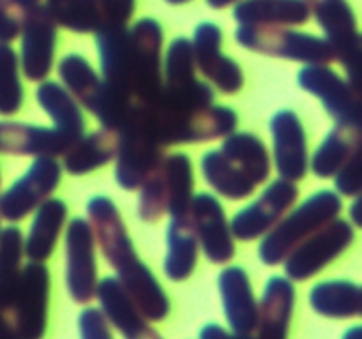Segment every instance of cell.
<instances>
[{
  "label": "cell",
  "mask_w": 362,
  "mask_h": 339,
  "mask_svg": "<svg viewBox=\"0 0 362 339\" xmlns=\"http://www.w3.org/2000/svg\"><path fill=\"white\" fill-rule=\"evenodd\" d=\"M87 218L103 258L115 268V278L131 302L147 320H165L170 314L168 295L154 272L138 258L115 201L95 194L87 201Z\"/></svg>",
  "instance_id": "obj_1"
},
{
  "label": "cell",
  "mask_w": 362,
  "mask_h": 339,
  "mask_svg": "<svg viewBox=\"0 0 362 339\" xmlns=\"http://www.w3.org/2000/svg\"><path fill=\"white\" fill-rule=\"evenodd\" d=\"M204 180L232 201L247 200L271 177V154L264 141L247 131H233L223 138L219 148L202 155Z\"/></svg>",
  "instance_id": "obj_2"
},
{
  "label": "cell",
  "mask_w": 362,
  "mask_h": 339,
  "mask_svg": "<svg viewBox=\"0 0 362 339\" xmlns=\"http://www.w3.org/2000/svg\"><path fill=\"white\" fill-rule=\"evenodd\" d=\"M343 210V200L336 191L320 189L308 196L296 208H290L281 221L269 233L262 237L258 246V258L267 267L283 263L285 258L300 242L324 228L332 219L339 218Z\"/></svg>",
  "instance_id": "obj_3"
},
{
  "label": "cell",
  "mask_w": 362,
  "mask_h": 339,
  "mask_svg": "<svg viewBox=\"0 0 362 339\" xmlns=\"http://www.w3.org/2000/svg\"><path fill=\"white\" fill-rule=\"evenodd\" d=\"M235 41L250 52L262 53L276 59L292 60L308 64L329 66L334 62V49L327 39L310 32L292 30L286 27H255V25H239L233 32Z\"/></svg>",
  "instance_id": "obj_4"
},
{
  "label": "cell",
  "mask_w": 362,
  "mask_h": 339,
  "mask_svg": "<svg viewBox=\"0 0 362 339\" xmlns=\"http://www.w3.org/2000/svg\"><path fill=\"white\" fill-rule=\"evenodd\" d=\"M49 270L45 261L21 265L2 313L20 339H42L48 327Z\"/></svg>",
  "instance_id": "obj_5"
},
{
  "label": "cell",
  "mask_w": 362,
  "mask_h": 339,
  "mask_svg": "<svg viewBox=\"0 0 362 339\" xmlns=\"http://www.w3.org/2000/svg\"><path fill=\"white\" fill-rule=\"evenodd\" d=\"M138 117L148 129V133L165 148L172 147V145L221 140L237 131V126H239V115L235 109L230 106L216 105V102L207 109L191 113L182 119L168 120V122H156L147 115L144 106L138 105Z\"/></svg>",
  "instance_id": "obj_6"
},
{
  "label": "cell",
  "mask_w": 362,
  "mask_h": 339,
  "mask_svg": "<svg viewBox=\"0 0 362 339\" xmlns=\"http://www.w3.org/2000/svg\"><path fill=\"white\" fill-rule=\"evenodd\" d=\"M163 27L141 18L129 27L131 90L136 105H151L163 88Z\"/></svg>",
  "instance_id": "obj_7"
},
{
  "label": "cell",
  "mask_w": 362,
  "mask_h": 339,
  "mask_svg": "<svg viewBox=\"0 0 362 339\" xmlns=\"http://www.w3.org/2000/svg\"><path fill=\"white\" fill-rule=\"evenodd\" d=\"M165 147L148 133L134 106L126 126L119 131L115 154V180L120 189L136 191L165 157Z\"/></svg>",
  "instance_id": "obj_8"
},
{
  "label": "cell",
  "mask_w": 362,
  "mask_h": 339,
  "mask_svg": "<svg viewBox=\"0 0 362 339\" xmlns=\"http://www.w3.org/2000/svg\"><path fill=\"white\" fill-rule=\"evenodd\" d=\"M324 37L334 49L336 60L346 71V80L359 88L362 37L352 6L346 0H304Z\"/></svg>",
  "instance_id": "obj_9"
},
{
  "label": "cell",
  "mask_w": 362,
  "mask_h": 339,
  "mask_svg": "<svg viewBox=\"0 0 362 339\" xmlns=\"http://www.w3.org/2000/svg\"><path fill=\"white\" fill-rule=\"evenodd\" d=\"M356 239V228L346 219L336 218L300 242L285 258V274L290 281H308L322 268L341 256Z\"/></svg>",
  "instance_id": "obj_10"
},
{
  "label": "cell",
  "mask_w": 362,
  "mask_h": 339,
  "mask_svg": "<svg viewBox=\"0 0 362 339\" xmlns=\"http://www.w3.org/2000/svg\"><path fill=\"white\" fill-rule=\"evenodd\" d=\"M62 165L53 157H34L27 172L0 194V219L20 222L59 187Z\"/></svg>",
  "instance_id": "obj_11"
},
{
  "label": "cell",
  "mask_w": 362,
  "mask_h": 339,
  "mask_svg": "<svg viewBox=\"0 0 362 339\" xmlns=\"http://www.w3.org/2000/svg\"><path fill=\"white\" fill-rule=\"evenodd\" d=\"M66 254V286L69 297L76 304H88L95 299L98 290V261L95 239L85 218H73L66 228L64 240Z\"/></svg>",
  "instance_id": "obj_12"
},
{
  "label": "cell",
  "mask_w": 362,
  "mask_h": 339,
  "mask_svg": "<svg viewBox=\"0 0 362 339\" xmlns=\"http://www.w3.org/2000/svg\"><path fill=\"white\" fill-rule=\"evenodd\" d=\"M297 200H299V187L296 182H290L281 177L272 180L257 200L233 215L230 221L232 235L240 242L262 239L281 221L290 208H293Z\"/></svg>",
  "instance_id": "obj_13"
},
{
  "label": "cell",
  "mask_w": 362,
  "mask_h": 339,
  "mask_svg": "<svg viewBox=\"0 0 362 339\" xmlns=\"http://www.w3.org/2000/svg\"><path fill=\"white\" fill-rule=\"evenodd\" d=\"M297 83L308 94L315 95L336 124L361 126V95L346 78L329 66L308 64L297 73Z\"/></svg>",
  "instance_id": "obj_14"
},
{
  "label": "cell",
  "mask_w": 362,
  "mask_h": 339,
  "mask_svg": "<svg viewBox=\"0 0 362 339\" xmlns=\"http://www.w3.org/2000/svg\"><path fill=\"white\" fill-rule=\"evenodd\" d=\"M223 32L212 21L197 25L191 39L194 66L221 94L235 95L244 87V73L239 62L221 52Z\"/></svg>",
  "instance_id": "obj_15"
},
{
  "label": "cell",
  "mask_w": 362,
  "mask_h": 339,
  "mask_svg": "<svg viewBox=\"0 0 362 339\" xmlns=\"http://www.w3.org/2000/svg\"><path fill=\"white\" fill-rule=\"evenodd\" d=\"M189 219L198 247L211 263L225 265L235 256L230 221L225 214V207L214 194H194L189 205Z\"/></svg>",
  "instance_id": "obj_16"
},
{
  "label": "cell",
  "mask_w": 362,
  "mask_h": 339,
  "mask_svg": "<svg viewBox=\"0 0 362 339\" xmlns=\"http://www.w3.org/2000/svg\"><path fill=\"white\" fill-rule=\"evenodd\" d=\"M78 136L60 127L0 120V154L30 157H64Z\"/></svg>",
  "instance_id": "obj_17"
},
{
  "label": "cell",
  "mask_w": 362,
  "mask_h": 339,
  "mask_svg": "<svg viewBox=\"0 0 362 339\" xmlns=\"http://www.w3.org/2000/svg\"><path fill=\"white\" fill-rule=\"evenodd\" d=\"M20 44V67L32 83L45 81L53 69L57 46V23L49 16L45 4L35 7L23 21Z\"/></svg>",
  "instance_id": "obj_18"
},
{
  "label": "cell",
  "mask_w": 362,
  "mask_h": 339,
  "mask_svg": "<svg viewBox=\"0 0 362 339\" xmlns=\"http://www.w3.org/2000/svg\"><path fill=\"white\" fill-rule=\"evenodd\" d=\"M269 127L272 157L279 177L290 182H299L310 172L308 136L299 115L293 109H279L272 115Z\"/></svg>",
  "instance_id": "obj_19"
},
{
  "label": "cell",
  "mask_w": 362,
  "mask_h": 339,
  "mask_svg": "<svg viewBox=\"0 0 362 339\" xmlns=\"http://www.w3.org/2000/svg\"><path fill=\"white\" fill-rule=\"evenodd\" d=\"M95 299L99 300L101 313L106 320L124 335V339H163L131 302L115 275H106L98 281Z\"/></svg>",
  "instance_id": "obj_20"
},
{
  "label": "cell",
  "mask_w": 362,
  "mask_h": 339,
  "mask_svg": "<svg viewBox=\"0 0 362 339\" xmlns=\"http://www.w3.org/2000/svg\"><path fill=\"white\" fill-rule=\"evenodd\" d=\"M223 311L232 332L253 334L258 321V300L247 272L239 265L226 267L218 275Z\"/></svg>",
  "instance_id": "obj_21"
},
{
  "label": "cell",
  "mask_w": 362,
  "mask_h": 339,
  "mask_svg": "<svg viewBox=\"0 0 362 339\" xmlns=\"http://www.w3.org/2000/svg\"><path fill=\"white\" fill-rule=\"evenodd\" d=\"M296 307V285L285 275H271L258 302L257 338L288 339L290 321Z\"/></svg>",
  "instance_id": "obj_22"
},
{
  "label": "cell",
  "mask_w": 362,
  "mask_h": 339,
  "mask_svg": "<svg viewBox=\"0 0 362 339\" xmlns=\"http://www.w3.org/2000/svg\"><path fill=\"white\" fill-rule=\"evenodd\" d=\"M233 20L255 27H293L310 21V7L304 0H239Z\"/></svg>",
  "instance_id": "obj_23"
},
{
  "label": "cell",
  "mask_w": 362,
  "mask_h": 339,
  "mask_svg": "<svg viewBox=\"0 0 362 339\" xmlns=\"http://www.w3.org/2000/svg\"><path fill=\"white\" fill-rule=\"evenodd\" d=\"M198 240L189 214L170 218L166 228V254L163 260L165 275L173 282L186 281L198 263Z\"/></svg>",
  "instance_id": "obj_24"
},
{
  "label": "cell",
  "mask_w": 362,
  "mask_h": 339,
  "mask_svg": "<svg viewBox=\"0 0 362 339\" xmlns=\"http://www.w3.org/2000/svg\"><path fill=\"white\" fill-rule=\"evenodd\" d=\"M34 212V219L25 239V256H28L30 261H46L55 253L69 208L66 201L59 198H48Z\"/></svg>",
  "instance_id": "obj_25"
},
{
  "label": "cell",
  "mask_w": 362,
  "mask_h": 339,
  "mask_svg": "<svg viewBox=\"0 0 362 339\" xmlns=\"http://www.w3.org/2000/svg\"><path fill=\"white\" fill-rule=\"evenodd\" d=\"M361 150V126L336 124L310 157V170L317 179H332L341 166Z\"/></svg>",
  "instance_id": "obj_26"
},
{
  "label": "cell",
  "mask_w": 362,
  "mask_h": 339,
  "mask_svg": "<svg viewBox=\"0 0 362 339\" xmlns=\"http://www.w3.org/2000/svg\"><path fill=\"white\" fill-rule=\"evenodd\" d=\"M119 147V133L101 127L94 133L83 134L69 148L62 161V170L69 175L81 177L103 168L115 159Z\"/></svg>",
  "instance_id": "obj_27"
},
{
  "label": "cell",
  "mask_w": 362,
  "mask_h": 339,
  "mask_svg": "<svg viewBox=\"0 0 362 339\" xmlns=\"http://www.w3.org/2000/svg\"><path fill=\"white\" fill-rule=\"evenodd\" d=\"M310 306L320 316L332 320L359 318L362 311L361 286L346 279H329L310 290Z\"/></svg>",
  "instance_id": "obj_28"
},
{
  "label": "cell",
  "mask_w": 362,
  "mask_h": 339,
  "mask_svg": "<svg viewBox=\"0 0 362 339\" xmlns=\"http://www.w3.org/2000/svg\"><path fill=\"white\" fill-rule=\"evenodd\" d=\"M62 87L73 95L74 101L94 115L103 92V80L92 64L80 53L62 56L57 66Z\"/></svg>",
  "instance_id": "obj_29"
},
{
  "label": "cell",
  "mask_w": 362,
  "mask_h": 339,
  "mask_svg": "<svg viewBox=\"0 0 362 339\" xmlns=\"http://www.w3.org/2000/svg\"><path fill=\"white\" fill-rule=\"evenodd\" d=\"M35 101L53 120V126L69 131L74 136L85 134V117L73 95L57 81H41L35 90Z\"/></svg>",
  "instance_id": "obj_30"
},
{
  "label": "cell",
  "mask_w": 362,
  "mask_h": 339,
  "mask_svg": "<svg viewBox=\"0 0 362 339\" xmlns=\"http://www.w3.org/2000/svg\"><path fill=\"white\" fill-rule=\"evenodd\" d=\"M161 168L165 173L166 187H168V214L166 215L173 218V215L189 214V205L194 196V173L189 155L184 152L165 155Z\"/></svg>",
  "instance_id": "obj_31"
},
{
  "label": "cell",
  "mask_w": 362,
  "mask_h": 339,
  "mask_svg": "<svg viewBox=\"0 0 362 339\" xmlns=\"http://www.w3.org/2000/svg\"><path fill=\"white\" fill-rule=\"evenodd\" d=\"M45 7L57 27L74 34H94L103 23L98 0H46Z\"/></svg>",
  "instance_id": "obj_32"
},
{
  "label": "cell",
  "mask_w": 362,
  "mask_h": 339,
  "mask_svg": "<svg viewBox=\"0 0 362 339\" xmlns=\"http://www.w3.org/2000/svg\"><path fill=\"white\" fill-rule=\"evenodd\" d=\"M25 254L23 233L11 225L0 230V311L6 307L9 293L21 270Z\"/></svg>",
  "instance_id": "obj_33"
},
{
  "label": "cell",
  "mask_w": 362,
  "mask_h": 339,
  "mask_svg": "<svg viewBox=\"0 0 362 339\" xmlns=\"http://www.w3.org/2000/svg\"><path fill=\"white\" fill-rule=\"evenodd\" d=\"M23 95L16 49L0 42V115H16L23 106Z\"/></svg>",
  "instance_id": "obj_34"
},
{
  "label": "cell",
  "mask_w": 362,
  "mask_h": 339,
  "mask_svg": "<svg viewBox=\"0 0 362 339\" xmlns=\"http://www.w3.org/2000/svg\"><path fill=\"white\" fill-rule=\"evenodd\" d=\"M41 0H4L0 7V42H11L20 37L23 21Z\"/></svg>",
  "instance_id": "obj_35"
},
{
  "label": "cell",
  "mask_w": 362,
  "mask_h": 339,
  "mask_svg": "<svg viewBox=\"0 0 362 339\" xmlns=\"http://www.w3.org/2000/svg\"><path fill=\"white\" fill-rule=\"evenodd\" d=\"M336 193L339 196L356 198L361 194V150L354 154L345 165L341 166L334 177Z\"/></svg>",
  "instance_id": "obj_36"
},
{
  "label": "cell",
  "mask_w": 362,
  "mask_h": 339,
  "mask_svg": "<svg viewBox=\"0 0 362 339\" xmlns=\"http://www.w3.org/2000/svg\"><path fill=\"white\" fill-rule=\"evenodd\" d=\"M78 334L80 339H113L108 320L95 307H85L78 314Z\"/></svg>",
  "instance_id": "obj_37"
},
{
  "label": "cell",
  "mask_w": 362,
  "mask_h": 339,
  "mask_svg": "<svg viewBox=\"0 0 362 339\" xmlns=\"http://www.w3.org/2000/svg\"><path fill=\"white\" fill-rule=\"evenodd\" d=\"M101 11V25H127L134 14L136 0H98Z\"/></svg>",
  "instance_id": "obj_38"
},
{
  "label": "cell",
  "mask_w": 362,
  "mask_h": 339,
  "mask_svg": "<svg viewBox=\"0 0 362 339\" xmlns=\"http://www.w3.org/2000/svg\"><path fill=\"white\" fill-rule=\"evenodd\" d=\"M200 339H255L253 334H239V332H228L219 323H207L202 327Z\"/></svg>",
  "instance_id": "obj_39"
},
{
  "label": "cell",
  "mask_w": 362,
  "mask_h": 339,
  "mask_svg": "<svg viewBox=\"0 0 362 339\" xmlns=\"http://www.w3.org/2000/svg\"><path fill=\"white\" fill-rule=\"evenodd\" d=\"M0 339H20L2 311H0Z\"/></svg>",
  "instance_id": "obj_40"
},
{
  "label": "cell",
  "mask_w": 362,
  "mask_h": 339,
  "mask_svg": "<svg viewBox=\"0 0 362 339\" xmlns=\"http://www.w3.org/2000/svg\"><path fill=\"white\" fill-rule=\"evenodd\" d=\"M359 207H361V198L356 196L354 198V203L350 205L349 212H350V222H352L354 228H359L361 226V214H359Z\"/></svg>",
  "instance_id": "obj_41"
},
{
  "label": "cell",
  "mask_w": 362,
  "mask_h": 339,
  "mask_svg": "<svg viewBox=\"0 0 362 339\" xmlns=\"http://www.w3.org/2000/svg\"><path fill=\"white\" fill-rule=\"evenodd\" d=\"M341 339H362V328L361 325H354V327L346 328Z\"/></svg>",
  "instance_id": "obj_42"
},
{
  "label": "cell",
  "mask_w": 362,
  "mask_h": 339,
  "mask_svg": "<svg viewBox=\"0 0 362 339\" xmlns=\"http://www.w3.org/2000/svg\"><path fill=\"white\" fill-rule=\"evenodd\" d=\"M239 2V0H207V6L212 9H225V7L232 6V4Z\"/></svg>",
  "instance_id": "obj_43"
},
{
  "label": "cell",
  "mask_w": 362,
  "mask_h": 339,
  "mask_svg": "<svg viewBox=\"0 0 362 339\" xmlns=\"http://www.w3.org/2000/svg\"><path fill=\"white\" fill-rule=\"evenodd\" d=\"M165 2H168L170 6H182V4L191 2V0H165Z\"/></svg>",
  "instance_id": "obj_44"
},
{
  "label": "cell",
  "mask_w": 362,
  "mask_h": 339,
  "mask_svg": "<svg viewBox=\"0 0 362 339\" xmlns=\"http://www.w3.org/2000/svg\"><path fill=\"white\" fill-rule=\"evenodd\" d=\"M2 4H4V0H0V7H2Z\"/></svg>",
  "instance_id": "obj_45"
},
{
  "label": "cell",
  "mask_w": 362,
  "mask_h": 339,
  "mask_svg": "<svg viewBox=\"0 0 362 339\" xmlns=\"http://www.w3.org/2000/svg\"><path fill=\"white\" fill-rule=\"evenodd\" d=\"M0 184H2V177H0Z\"/></svg>",
  "instance_id": "obj_46"
},
{
  "label": "cell",
  "mask_w": 362,
  "mask_h": 339,
  "mask_svg": "<svg viewBox=\"0 0 362 339\" xmlns=\"http://www.w3.org/2000/svg\"><path fill=\"white\" fill-rule=\"evenodd\" d=\"M0 230H2V228H0Z\"/></svg>",
  "instance_id": "obj_47"
}]
</instances>
